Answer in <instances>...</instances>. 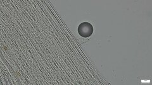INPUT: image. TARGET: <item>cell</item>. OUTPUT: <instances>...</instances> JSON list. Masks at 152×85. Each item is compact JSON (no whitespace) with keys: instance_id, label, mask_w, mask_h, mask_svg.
Here are the masks:
<instances>
[{"instance_id":"1","label":"cell","mask_w":152,"mask_h":85,"mask_svg":"<svg viewBox=\"0 0 152 85\" xmlns=\"http://www.w3.org/2000/svg\"><path fill=\"white\" fill-rule=\"evenodd\" d=\"M79 34L84 37H88L93 34V27L89 23H83L80 24L78 28Z\"/></svg>"}]
</instances>
